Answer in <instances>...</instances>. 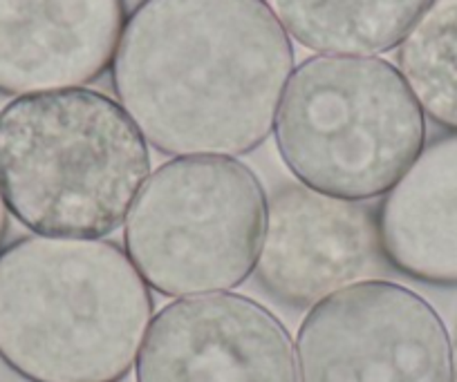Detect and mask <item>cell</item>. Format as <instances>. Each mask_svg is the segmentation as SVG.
I'll return each instance as SVG.
<instances>
[{"label":"cell","instance_id":"6","mask_svg":"<svg viewBox=\"0 0 457 382\" xmlns=\"http://www.w3.org/2000/svg\"><path fill=\"white\" fill-rule=\"evenodd\" d=\"M294 349L301 382H455L444 320L388 280H363L312 306Z\"/></svg>","mask_w":457,"mask_h":382},{"label":"cell","instance_id":"4","mask_svg":"<svg viewBox=\"0 0 457 382\" xmlns=\"http://www.w3.org/2000/svg\"><path fill=\"white\" fill-rule=\"evenodd\" d=\"M271 134L298 183L370 201L426 146V117L390 61L319 54L294 68Z\"/></svg>","mask_w":457,"mask_h":382},{"label":"cell","instance_id":"11","mask_svg":"<svg viewBox=\"0 0 457 382\" xmlns=\"http://www.w3.org/2000/svg\"><path fill=\"white\" fill-rule=\"evenodd\" d=\"M276 19L320 56H377L395 50L433 0H267Z\"/></svg>","mask_w":457,"mask_h":382},{"label":"cell","instance_id":"13","mask_svg":"<svg viewBox=\"0 0 457 382\" xmlns=\"http://www.w3.org/2000/svg\"><path fill=\"white\" fill-rule=\"evenodd\" d=\"M7 228H10V210H7L5 199L0 195V248H3V241H5Z\"/></svg>","mask_w":457,"mask_h":382},{"label":"cell","instance_id":"9","mask_svg":"<svg viewBox=\"0 0 457 382\" xmlns=\"http://www.w3.org/2000/svg\"><path fill=\"white\" fill-rule=\"evenodd\" d=\"M126 0H0V94L86 87L112 65Z\"/></svg>","mask_w":457,"mask_h":382},{"label":"cell","instance_id":"7","mask_svg":"<svg viewBox=\"0 0 457 382\" xmlns=\"http://www.w3.org/2000/svg\"><path fill=\"white\" fill-rule=\"evenodd\" d=\"M135 376L137 382H301L283 322L231 291L178 297L157 311Z\"/></svg>","mask_w":457,"mask_h":382},{"label":"cell","instance_id":"2","mask_svg":"<svg viewBox=\"0 0 457 382\" xmlns=\"http://www.w3.org/2000/svg\"><path fill=\"white\" fill-rule=\"evenodd\" d=\"M153 315L114 241L29 235L0 248V358L25 380H124Z\"/></svg>","mask_w":457,"mask_h":382},{"label":"cell","instance_id":"12","mask_svg":"<svg viewBox=\"0 0 457 382\" xmlns=\"http://www.w3.org/2000/svg\"><path fill=\"white\" fill-rule=\"evenodd\" d=\"M397 69L424 117L457 133V0H433L397 47Z\"/></svg>","mask_w":457,"mask_h":382},{"label":"cell","instance_id":"10","mask_svg":"<svg viewBox=\"0 0 457 382\" xmlns=\"http://www.w3.org/2000/svg\"><path fill=\"white\" fill-rule=\"evenodd\" d=\"M386 264L435 287H457V133L421 148L377 206Z\"/></svg>","mask_w":457,"mask_h":382},{"label":"cell","instance_id":"1","mask_svg":"<svg viewBox=\"0 0 457 382\" xmlns=\"http://www.w3.org/2000/svg\"><path fill=\"white\" fill-rule=\"evenodd\" d=\"M292 38L267 0H139L110 74L148 146L240 157L274 133Z\"/></svg>","mask_w":457,"mask_h":382},{"label":"cell","instance_id":"5","mask_svg":"<svg viewBox=\"0 0 457 382\" xmlns=\"http://www.w3.org/2000/svg\"><path fill=\"white\" fill-rule=\"evenodd\" d=\"M267 192L236 157H173L151 173L124 224V248L166 297L228 293L253 275Z\"/></svg>","mask_w":457,"mask_h":382},{"label":"cell","instance_id":"8","mask_svg":"<svg viewBox=\"0 0 457 382\" xmlns=\"http://www.w3.org/2000/svg\"><path fill=\"white\" fill-rule=\"evenodd\" d=\"M386 264L377 208L323 195L298 182L267 195L258 284L292 309H307L345 287L375 280Z\"/></svg>","mask_w":457,"mask_h":382},{"label":"cell","instance_id":"3","mask_svg":"<svg viewBox=\"0 0 457 382\" xmlns=\"http://www.w3.org/2000/svg\"><path fill=\"white\" fill-rule=\"evenodd\" d=\"M148 177V142L104 92L16 96L0 110V195L37 235L105 240Z\"/></svg>","mask_w":457,"mask_h":382}]
</instances>
